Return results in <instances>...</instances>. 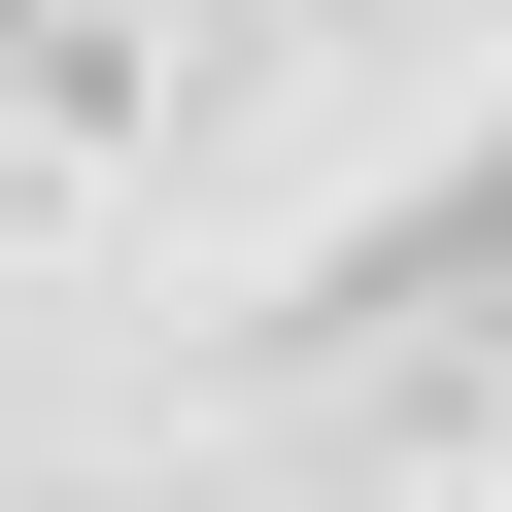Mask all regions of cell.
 Listing matches in <instances>:
<instances>
[]
</instances>
